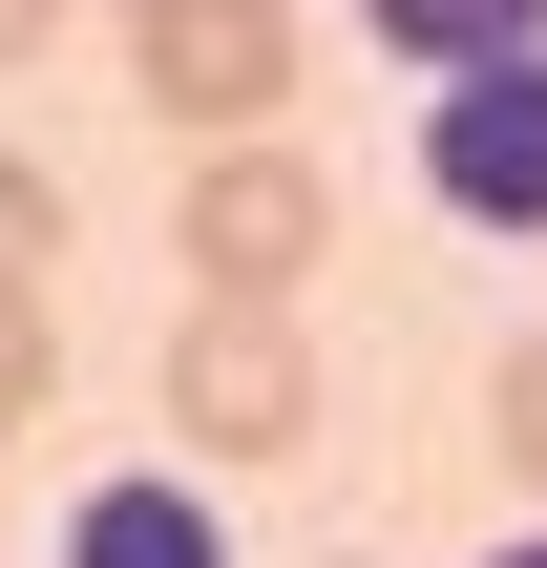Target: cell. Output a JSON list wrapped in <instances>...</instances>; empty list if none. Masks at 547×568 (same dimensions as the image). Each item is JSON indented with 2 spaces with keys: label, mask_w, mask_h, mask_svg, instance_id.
I'll list each match as a JSON object with an SVG mask.
<instances>
[{
  "label": "cell",
  "mask_w": 547,
  "mask_h": 568,
  "mask_svg": "<svg viewBox=\"0 0 547 568\" xmlns=\"http://www.w3.org/2000/svg\"><path fill=\"white\" fill-rule=\"evenodd\" d=\"M422 211L443 232H485V253H547V42L527 63H464V84H422Z\"/></svg>",
  "instance_id": "6da1fadb"
},
{
  "label": "cell",
  "mask_w": 547,
  "mask_h": 568,
  "mask_svg": "<svg viewBox=\"0 0 547 568\" xmlns=\"http://www.w3.org/2000/svg\"><path fill=\"white\" fill-rule=\"evenodd\" d=\"M169 422H190V464H295V443H316V337H295L274 295H190Z\"/></svg>",
  "instance_id": "7a4b0ae2"
},
{
  "label": "cell",
  "mask_w": 547,
  "mask_h": 568,
  "mask_svg": "<svg viewBox=\"0 0 547 568\" xmlns=\"http://www.w3.org/2000/svg\"><path fill=\"white\" fill-rule=\"evenodd\" d=\"M126 84H148L190 148L295 126V0H126Z\"/></svg>",
  "instance_id": "3957f363"
},
{
  "label": "cell",
  "mask_w": 547,
  "mask_h": 568,
  "mask_svg": "<svg viewBox=\"0 0 547 568\" xmlns=\"http://www.w3.org/2000/svg\"><path fill=\"white\" fill-rule=\"evenodd\" d=\"M169 232H190V295H274V316H295V274L337 253V190L295 169V126H253V148H211V169H190V211H169Z\"/></svg>",
  "instance_id": "277c9868"
},
{
  "label": "cell",
  "mask_w": 547,
  "mask_h": 568,
  "mask_svg": "<svg viewBox=\"0 0 547 568\" xmlns=\"http://www.w3.org/2000/svg\"><path fill=\"white\" fill-rule=\"evenodd\" d=\"M63 568H232V506H211L190 464H105V485L63 506Z\"/></svg>",
  "instance_id": "5b68a950"
},
{
  "label": "cell",
  "mask_w": 547,
  "mask_h": 568,
  "mask_svg": "<svg viewBox=\"0 0 547 568\" xmlns=\"http://www.w3.org/2000/svg\"><path fill=\"white\" fill-rule=\"evenodd\" d=\"M379 21V63H422V84H464V63H527L547 0H358Z\"/></svg>",
  "instance_id": "8992f818"
},
{
  "label": "cell",
  "mask_w": 547,
  "mask_h": 568,
  "mask_svg": "<svg viewBox=\"0 0 547 568\" xmlns=\"http://www.w3.org/2000/svg\"><path fill=\"white\" fill-rule=\"evenodd\" d=\"M42 253H63V169L0 148V295H42Z\"/></svg>",
  "instance_id": "52a82bcc"
},
{
  "label": "cell",
  "mask_w": 547,
  "mask_h": 568,
  "mask_svg": "<svg viewBox=\"0 0 547 568\" xmlns=\"http://www.w3.org/2000/svg\"><path fill=\"white\" fill-rule=\"evenodd\" d=\"M485 422H506V464H527V506H547V337H506V379H485Z\"/></svg>",
  "instance_id": "ba28073f"
},
{
  "label": "cell",
  "mask_w": 547,
  "mask_h": 568,
  "mask_svg": "<svg viewBox=\"0 0 547 568\" xmlns=\"http://www.w3.org/2000/svg\"><path fill=\"white\" fill-rule=\"evenodd\" d=\"M42 379H63V337H42V295H0V443L42 422Z\"/></svg>",
  "instance_id": "9c48e42d"
},
{
  "label": "cell",
  "mask_w": 547,
  "mask_h": 568,
  "mask_svg": "<svg viewBox=\"0 0 547 568\" xmlns=\"http://www.w3.org/2000/svg\"><path fill=\"white\" fill-rule=\"evenodd\" d=\"M42 21H63V0H0V63H42Z\"/></svg>",
  "instance_id": "30bf717a"
},
{
  "label": "cell",
  "mask_w": 547,
  "mask_h": 568,
  "mask_svg": "<svg viewBox=\"0 0 547 568\" xmlns=\"http://www.w3.org/2000/svg\"><path fill=\"white\" fill-rule=\"evenodd\" d=\"M485 568H547V527H506V548H485Z\"/></svg>",
  "instance_id": "8fae6325"
}]
</instances>
